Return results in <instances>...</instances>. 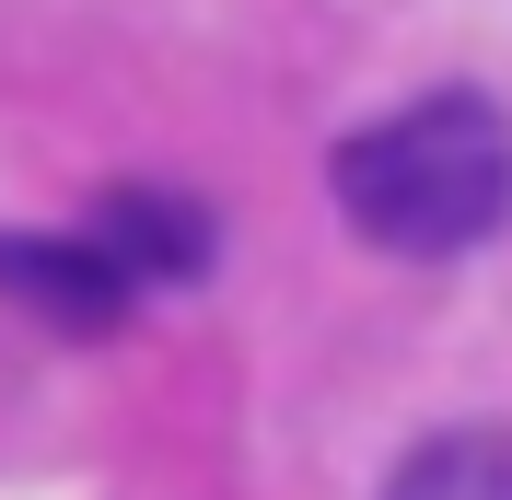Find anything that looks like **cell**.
<instances>
[{
	"mask_svg": "<svg viewBox=\"0 0 512 500\" xmlns=\"http://www.w3.org/2000/svg\"><path fill=\"white\" fill-rule=\"evenodd\" d=\"M326 187L350 210L361 245L384 256H466L489 233H512V117L489 94H419L396 117L350 128Z\"/></svg>",
	"mask_w": 512,
	"mask_h": 500,
	"instance_id": "6da1fadb",
	"label": "cell"
},
{
	"mask_svg": "<svg viewBox=\"0 0 512 500\" xmlns=\"http://www.w3.org/2000/svg\"><path fill=\"white\" fill-rule=\"evenodd\" d=\"M128 291L140 280H128L94 233H12V221H0V303H24L35 326H59V338H117Z\"/></svg>",
	"mask_w": 512,
	"mask_h": 500,
	"instance_id": "7a4b0ae2",
	"label": "cell"
},
{
	"mask_svg": "<svg viewBox=\"0 0 512 500\" xmlns=\"http://www.w3.org/2000/svg\"><path fill=\"white\" fill-rule=\"evenodd\" d=\"M105 256H117L128 280H210L222 268V221L198 210V198H175V187H105L94 198V221H82Z\"/></svg>",
	"mask_w": 512,
	"mask_h": 500,
	"instance_id": "3957f363",
	"label": "cell"
},
{
	"mask_svg": "<svg viewBox=\"0 0 512 500\" xmlns=\"http://www.w3.org/2000/svg\"><path fill=\"white\" fill-rule=\"evenodd\" d=\"M384 500H512V431H431L408 466L384 477Z\"/></svg>",
	"mask_w": 512,
	"mask_h": 500,
	"instance_id": "277c9868",
	"label": "cell"
}]
</instances>
